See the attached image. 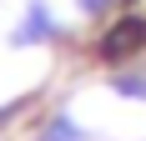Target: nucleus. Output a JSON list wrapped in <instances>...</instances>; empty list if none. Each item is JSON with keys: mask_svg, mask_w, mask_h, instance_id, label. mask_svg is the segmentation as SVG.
Wrapping results in <instances>:
<instances>
[{"mask_svg": "<svg viewBox=\"0 0 146 141\" xmlns=\"http://www.w3.org/2000/svg\"><path fill=\"white\" fill-rule=\"evenodd\" d=\"M141 45H146V20L141 15H121L101 41V61H131Z\"/></svg>", "mask_w": 146, "mask_h": 141, "instance_id": "obj_1", "label": "nucleus"}]
</instances>
